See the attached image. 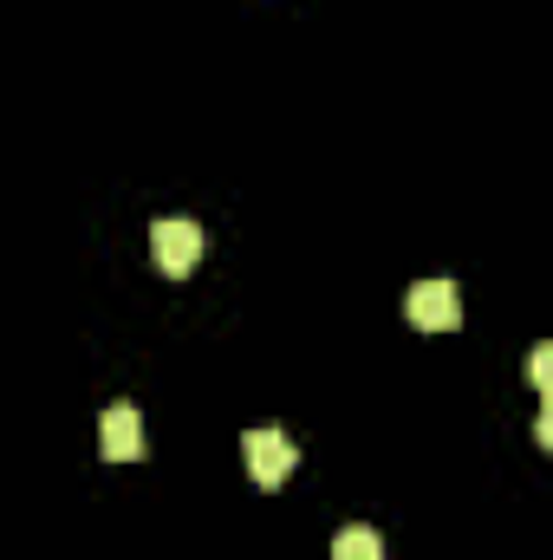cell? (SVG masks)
I'll return each instance as SVG.
<instances>
[{
	"mask_svg": "<svg viewBox=\"0 0 553 560\" xmlns=\"http://www.w3.org/2000/svg\"><path fill=\"white\" fill-rule=\"evenodd\" d=\"M202 248H209V229H196L189 215H169V222H156L150 229V255H156V268L169 280H183L196 261H202Z\"/></svg>",
	"mask_w": 553,
	"mask_h": 560,
	"instance_id": "obj_1",
	"label": "cell"
},
{
	"mask_svg": "<svg viewBox=\"0 0 553 560\" xmlns=\"http://www.w3.org/2000/svg\"><path fill=\"white\" fill-rule=\"evenodd\" d=\"M404 319H411L416 332H456V319H462L456 280H416L411 293H404Z\"/></svg>",
	"mask_w": 553,
	"mask_h": 560,
	"instance_id": "obj_2",
	"label": "cell"
},
{
	"mask_svg": "<svg viewBox=\"0 0 553 560\" xmlns=\"http://www.w3.org/2000/svg\"><path fill=\"white\" fill-rule=\"evenodd\" d=\"M242 463H248L255 489H280V482L293 476V463H299V456H293V443L280 436L274 423H268V430H248V436H242Z\"/></svg>",
	"mask_w": 553,
	"mask_h": 560,
	"instance_id": "obj_3",
	"label": "cell"
},
{
	"mask_svg": "<svg viewBox=\"0 0 553 560\" xmlns=\"http://www.w3.org/2000/svg\"><path fill=\"white\" fill-rule=\"evenodd\" d=\"M98 450H105L111 463H131V456H143V418H138V405H111V411L98 418Z\"/></svg>",
	"mask_w": 553,
	"mask_h": 560,
	"instance_id": "obj_4",
	"label": "cell"
},
{
	"mask_svg": "<svg viewBox=\"0 0 553 560\" xmlns=\"http://www.w3.org/2000/svg\"><path fill=\"white\" fill-rule=\"evenodd\" d=\"M332 560H385V541H378V528H365V522L339 528V535H332Z\"/></svg>",
	"mask_w": 553,
	"mask_h": 560,
	"instance_id": "obj_5",
	"label": "cell"
},
{
	"mask_svg": "<svg viewBox=\"0 0 553 560\" xmlns=\"http://www.w3.org/2000/svg\"><path fill=\"white\" fill-rule=\"evenodd\" d=\"M528 385H534L541 398H553V339H548V346H534V352H528Z\"/></svg>",
	"mask_w": 553,
	"mask_h": 560,
	"instance_id": "obj_6",
	"label": "cell"
},
{
	"mask_svg": "<svg viewBox=\"0 0 553 560\" xmlns=\"http://www.w3.org/2000/svg\"><path fill=\"white\" fill-rule=\"evenodd\" d=\"M534 436H541V450H553V398H541V418H534Z\"/></svg>",
	"mask_w": 553,
	"mask_h": 560,
	"instance_id": "obj_7",
	"label": "cell"
}]
</instances>
